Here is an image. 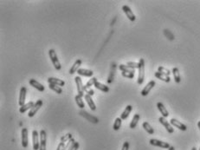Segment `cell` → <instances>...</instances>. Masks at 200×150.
Here are the masks:
<instances>
[{"instance_id":"6da1fadb","label":"cell","mask_w":200,"mask_h":150,"mask_svg":"<svg viewBox=\"0 0 200 150\" xmlns=\"http://www.w3.org/2000/svg\"><path fill=\"white\" fill-rule=\"evenodd\" d=\"M49 56H50V58L51 59L53 66L55 67V69L56 70H60L62 69V65L60 63V61L58 59V57H57V55H56V51L54 49H50L49 51Z\"/></svg>"},{"instance_id":"7a4b0ae2","label":"cell","mask_w":200,"mask_h":150,"mask_svg":"<svg viewBox=\"0 0 200 150\" xmlns=\"http://www.w3.org/2000/svg\"><path fill=\"white\" fill-rule=\"evenodd\" d=\"M140 67H139V75H138V80L137 83L138 84H142L145 79V60L143 58L140 59Z\"/></svg>"},{"instance_id":"3957f363","label":"cell","mask_w":200,"mask_h":150,"mask_svg":"<svg viewBox=\"0 0 200 150\" xmlns=\"http://www.w3.org/2000/svg\"><path fill=\"white\" fill-rule=\"evenodd\" d=\"M74 80H75V83H76V87H77L78 96L83 97V96H85V92H84V90H83L84 85H83V83H82V78H81L79 75H77V76L74 78Z\"/></svg>"},{"instance_id":"277c9868","label":"cell","mask_w":200,"mask_h":150,"mask_svg":"<svg viewBox=\"0 0 200 150\" xmlns=\"http://www.w3.org/2000/svg\"><path fill=\"white\" fill-rule=\"evenodd\" d=\"M40 134H38L37 130L32 131V142H33V149L39 150L40 148Z\"/></svg>"},{"instance_id":"5b68a950","label":"cell","mask_w":200,"mask_h":150,"mask_svg":"<svg viewBox=\"0 0 200 150\" xmlns=\"http://www.w3.org/2000/svg\"><path fill=\"white\" fill-rule=\"evenodd\" d=\"M43 104H44V103H43L42 100H37V102L35 103L34 106L32 107V109L30 110V112L28 114V116H29V117H33V116L37 114V111L42 108Z\"/></svg>"},{"instance_id":"8992f818","label":"cell","mask_w":200,"mask_h":150,"mask_svg":"<svg viewBox=\"0 0 200 150\" xmlns=\"http://www.w3.org/2000/svg\"><path fill=\"white\" fill-rule=\"evenodd\" d=\"M149 142L151 145L153 146H155V147H159V148H169L171 146L170 144L168 142H165L162 141H159V140H157V139H151L149 141Z\"/></svg>"},{"instance_id":"52a82bcc","label":"cell","mask_w":200,"mask_h":150,"mask_svg":"<svg viewBox=\"0 0 200 150\" xmlns=\"http://www.w3.org/2000/svg\"><path fill=\"white\" fill-rule=\"evenodd\" d=\"M122 11H124V13L126 14L127 18H128L130 21L134 22V21L136 20V17H135L134 13L133 12V11L131 10V8L129 7L128 5H123V6H122Z\"/></svg>"},{"instance_id":"ba28073f","label":"cell","mask_w":200,"mask_h":150,"mask_svg":"<svg viewBox=\"0 0 200 150\" xmlns=\"http://www.w3.org/2000/svg\"><path fill=\"white\" fill-rule=\"evenodd\" d=\"M159 121L163 125L164 127H165V128L166 129V131H167L169 134H172V133L174 132V129L172 128L171 124L169 121H167L165 117H163V116L159 117Z\"/></svg>"},{"instance_id":"9c48e42d","label":"cell","mask_w":200,"mask_h":150,"mask_svg":"<svg viewBox=\"0 0 200 150\" xmlns=\"http://www.w3.org/2000/svg\"><path fill=\"white\" fill-rule=\"evenodd\" d=\"M46 142H47V134L46 131L42 129L40 131V148L39 150H46Z\"/></svg>"},{"instance_id":"30bf717a","label":"cell","mask_w":200,"mask_h":150,"mask_svg":"<svg viewBox=\"0 0 200 150\" xmlns=\"http://www.w3.org/2000/svg\"><path fill=\"white\" fill-rule=\"evenodd\" d=\"M155 81H153V80L150 81V82L145 86V88L142 90V91H141V96H147L149 93H150V91L152 90V89L155 86Z\"/></svg>"},{"instance_id":"8fae6325","label":"cell","mask_w":200,"mask_h":150,"mask_svg":"<svg viewBox=\"0 0 200 150\" xmlns=\"http://www.w3.org/2000/svg\"><path fill=\"white\" fill-rule=\"evenodd\" d=\"M22 146L26 148L28 147V144H29V136H28V129L25 128H22Z\"/></svg>"},{"instance_id":"7c38bea8","label":"cell","mask_w":200,"mask_h":150,"mask_svg":"<svg viewBox=\"0 0 200 150\" xmlns=\"http://www.w3.org/2000/svg\"><path fill=\"white\" fill-rule=\"evenodd\" d=\"M26 93L27 90L25 87H22L20 89V93H19V100H18V104L20 107H22L25 104V99H26Z\"/></svg>"},{"instance_id":"4fadbf2b","label":"cell","mask_w":200,"mask_h":150,"mask_svg":"<svg viewBox=\"0 0 200 150\" xmlns=\"http://www.w3.org/2000/svg\"><path fill=\"white\" fill-rule=\"evenodd\" d=\"M171 124L172 125V126H174V127H176V128H178V129H180V130H182V131H185L186 129H187V127L185 126L184 123H182L181 121H179L177 119H174V118H172V119H171L170 121Z\"/></svg>"},{"instance_id":"5bb4252c","label":"cell","mask_w":200,"mask_h":150,"mask_svg":"<svg viewBox=\"0 0 200 150\" xmlns=\"http://www.w3.org/2000/svg\"><path fill=\"white\" fill-rule=\"evenodd\" d=\"M29 83H30V86H32L33 88L37 89L38 91H40V92H44V86L43 84H41L40 83H38L37 80H35V79H30V81H29Z\"/></svg>"},{"instance_id":"9a60e30c","label":"cell","mask_w":200,"mask_h":150,"mask_svg":"<svg viewBox=\"0 0 200 150\" xmlns=\"http://www.w3.org/2000/svg\"><path fill=\"white\" fill-rule=\"evenodd\" d=\"M78 75H82V76H86V77H93L94 75V71L91 69H79V70L77 71Z\"/></svg>"},{"instance_id":"2e32d148","label":"cell","mask_w":200,"mask_h":150,"mask_svg":"<svg viewBox=\"0 0 200 150\" xmlns=\"http://www.w3.org/2000/svg\"><path fill=\"white\" fill-rule=\"evenodd\" d=\"M48 83L49 84H55V85H57L60 87H62L65 84V82L63 80H61L59 78H56V77H49Z\"/></svg>"},{"instance_id":"e0dca14e","label":"cell","mask_w":200,"mask_h":150,"mask_svg":"<svg viewBox=\"0 0 200 150\" xmlns=\"http://www.w3.org/2000/svg\"><path fill=\"white\" fill-rule=\"evenodd\" d=\"M82 61L81 59H77V60L75 61L74 63V64H73V66L69 69V74L73 75L75 72H77L79 70V69H80V66L82 65Z\"/></svg>"},{"instance_id":"ac0fdd59","label":"cell","mask_w":200,"mask_h":150,"mask_svg":"<svg viewBox=\"0 0 200 150\" xmlns=\"http://www.w3.org/2000/svg\"><path fill=\"white\" fill-rule=\"evenodd\" d=\"M157 108H158V109L159 110V112L161 113V115H162L163 117H165V118L168 117L169 112L167 111V109H165V105H164L162 103H157Z\"/></svg>"},{"instance_id":"d6986e66","label":"cell","mask_w":200,"mask_h":150,"mask_svg":"<svg viewBox=\"0 0 200 150\" xmlns=\"http://www.w3.org/2000/svg\"><path fill=\"white\" fill-rule=\"evenodd\" d=\"M84 98H85V100H86V102H87L89 107L90 108V109L93 110V111H95V110L96 109V106H95V103H94L92 97H91L90 96H89V95H85Z\"/></svg>"},{"instance_id":"ffe728a7","label":"cell","mask_w":200,"mask_h":150,"mask_svg":"<svg viewBox=\"0 0 200 150\" xmlns=\"http://www.w3.org/2000/svg\"><path fill=\"white\" fill-rule=\"evenodd\" d=\"M133 110V107L131 105H127L126 107V109H124V111L121 113V115H120V118H121V120H126V118L129 116V115H130V113L131 111Z\"/></svg>"},{"instance_id":"44dd1931","label":"cell","mask_w":200,"mask_h":150,"mask_svg":"<svg viewBox=\"0 0 200 150\" xmlns=\"http://www.w3.org/2000/svg\"><path fill=\"white\" fill-rule=\"evenodd\" d=\"M34 104H35V103H34L32 101H30L29 103H25L23 106L20 107V109H19V112L21 113V114H24L27 110H29V109L30 110V109H32V107L34 106Z\"/></svg>"},{"instance_id":"7402d4cb","label":"cell","mask_w":200,"mask_h":150,"mask_svg":"<svg viewBox=\"0 0 200 150\" xmlns=\"http://www.w3.org/2000/svg\"><path fill=\"white\" fill-rule=\"evenodd\" d=\"M154 75H155V77H157L158 79H159V80H161V81H164V82H165V83H170L171 78L170 76H168V75L162 74V73H160V72H159V71L155 72Z\"/></svg>"},{"instance_id":"603a6c76","label":"cell","mask_w":200,"mask_h":150,"mask_svg":"<svg viewBox=\"0 0 200 150\" xmlns=\"http://www.w3.org/2000/svg\"><path fill=\"white\" fill-rule=\"evenodd\" d=\"M140 118H141V115H140L139 114H135V115H133L132 121L130 122V125H129L130 128H136V126H137V124H138V122H139V121H140Z\"/></svg>"},{"instance_id":"cb8c5ba5","label":"cell","mask_w":200,"mask_h":150,"mask_svg":"<svg viewBox=\"0 0 200 150\" xmlns=\"http://www.w3.org/2000/svg\"><path fill=\"white\" fill-rule=\"evenodd\" d=\"M95 87L96 88L97 90H101V91L105 92V93H108V92L109 91V88H108L107 85L99 83V82H96V83H95Z\"/></svg>"},{"instance_id":"d4e9b609","label":"cell","mask_w":200,"mask_h":150,"mask_svg":"<svg viewBox=\"0 0 200 150\" xmlns=\"http://www.w3.org/2000/svg\"><path fill=\"white\" fill-rule=\"evenodd\" d=\"M142 127L148 133L149 135H153L154 134V129L153 128V127L149 124L147 121H145V122H143V124H142Z\"/></svg>"},{"instance_id":"484cf974","label":"cell","mask_w":200,"mask_h":150,"mask_svg":"<svg viewBox=\"0 0 200 150\" xmlns=\"http://www.w3.org/2000/svg\"><path fill=\"white\" fill-rule=\"evenodd\" d=\"M172 74L174 76V80H175V83H179L181 81V78H180V75H179V70H178V68H173L172 69Z\"/></svg>"},{"instance_id":"4316f807","label":"cell","mask_w":200,"mask_h":150,"mask_svg":"<svg viewBox=\"0 0 200 150\" xmlns=\"http://www.w3.org/2000/svg\"><path fill=\"white\" fill-rule=\"evenodd\" d=\"M74 100H75V103H76L77 106H78L80 109H84V108H85V103H84V102H83V100H82V96H80L77 95V96H75Z\"/></svg>"},{"instance_id":"83f0119b","label":"cell","mask_w":200,"mask_h":150,"mask_svg":"<svg viewBox=\"0 0 200 150\" xmlns=\"http://www.w3.org/2000/svg\"><path fill=\"white\" fill-rule=\"evenodd\" d=\"M121 122H122L121 118L120 117H117L115 119V121H114V126H113L114 130H115V131L119 130L120 128V127H121Z\"/></svg>"},{"instance_id":"f1b7e54d","label":"cell","mask_w":200,"mask_h":150,"mask_svg":"<svg viewBox=\"0 0 200 150\" xmlns=\"http://www.w3.org/2000/svg\"><path fill=\"white\" fill-rule=\"evenodd\" d=\"M49 87H50V90L55 91V92L57 93V94H62V88H61L60 86L55 85V84H50Z\"/></svg>"},{"instance_id":"f546056e","label":"cell","mask_w":200,"mask_h":150,"mask_svg":"<svg viewBox=\"0 0 200 150\" xmlns=\"http://www.w3.org/2000/svg\"><path fill=\"white\" fill-rule=\"evenodd\" d=\"M71 139H73V135H72V134L68 133V134H66L65 135H63V136L61 137V142H69Z\"/></svg>"},{"instance_id":"4dcf8cb0","label":"cell","mask_w":200,"mask_h":150,"mask_svg":"<svg viewBox=\"0 0 200 150\" xmlns=\"http://www.w3.org/2000/svg\"><path fill=\"white\" fill-rule=\"evenodd\" d=\"M119 68L121 70V72H133V73H135L134 69H132L131 68L127 67L126 65H124V64H120Z\"/></svg>"},{"instance_id":"1f68e13d","label":"cell","mask_w":200,"mask_h":150,"mask_svg":"<svg viewBox=\"0 0 200 150\" xmlns=\"http://www.w3.org/2000/svg\"><path fill=\"white\" fill-rule=\"evenodd\" d=\"M114 73H115V67L113 66L111 71H110V74H109V76H108V83H113V81H114Z\"/></svg>"},{"instance_id":"d6a6232c","label":"cell","mask_w":200,"mask_h":150,"mask_svg":"<svg viewBox=\"0 0 200 150\" xmlns=\"http://www.w3.org/2000/svg\"><path fill=\"white\" fill-rule=\"evenodd\" d=\"M158 71L160 72V73H162V74L168 75V76H169L171 74L170 70H169L168 69H166V68L163 67V66H159V67L158 68Z\"/></svg>"},{"instance_id":"836d02e7","label":"cell","mask_w":200,"mask_h":150,"mask_svg":"<svg viewBox=\"0 0 200 150\" xmlns=\"http://www.w3.org/2000/svg\"><path fill=\"white\" fill-rule=\"evenodd\" d=\"M126 66L131 68L132 69H139L140 63H135V62H127L126 63Z\"/></svg>"},{"instance_id":"e575fe53","label":"cell","mask_w":200,"mask_h":150,"mask_svg":"<svg viewBox=\"0 0 200 150\" xmlns=\"http://www.w3.org/2000/svg\"><path fill=\"white\" fill-rule=\"evenodd\" d=\"M96 82H98V81H97L96 77H92V78H90L89 81H88V83L85 84V86H86V87H88V88H91L93 85L95 86V84Z\"/></svg>"},{"instance_id":"d590c367","label":"cell","mask_w":200,"mask_h":150,"mask_svg":"<svg viewBox=\"0 0 200 150\" xmlns=\"http://www.w3.org/2000/svg\"><path fill=\"white\" fill-rule=\"evenodd\" d=\"M83 90H84V92H86V95H89L90 96H93L95 95V91L93 90V89L88 88V87H86L85 85H84V87H83Z\"/></svg>"},{"instance_id":"8d00e7d4","label":"cell","mask_w":200,"mask_h":150,"mask_svg":"<svg viewBox=\"0 0 200 150\" xmlns=\"http://www.w3.org/2000/svg\"><path fill=\"white\" fill-rule=\"evenodd\" d=\"M121 75L123 77H126L128 79H133L134 77V73L133 72H121Z\"/></svg>"},{"instance_id":"74e56055","label":"cell","mask_w":200,"mask_h":150,"mask_svg":"<svg viewBox=\"0 0 200 150\" xmlns=\"http://www.w3.org/2000/svg\"><path fill=\"white\" fill-rule=\"evenodd\" d=\"M164 33H165V35L168 38V39H170V40H173L174 39V37H173V35L171 33L170 31H168L167 30H164Z\"/></svg>"},{"instance_id":"f35d334b","label":"cell","mask_w":200,"mask_h":150,"mask_svg":"<svg viewBox=\"0 0 200 150\" xmlns=\"http://www.w3.org/2000/svg\"><path fill=\"white\" fill-rule=\"evenodd\" d=\"M79 147H80V144H79V142H75L74 145H73V147H72V148H70L69 150H78L79 149Z\"/></svg>"},{"instance_id":"ab89813d","label":"cell","mask_w":200,"mask_h":150,"mask_svg":"<svg viewBox=\"0 0 200 150\" xmlns=\"http://www.w3.org/2000/svg\"><path fill=\"white\" fill-rule=\"evenodd\" d=\"M128 149H129V142H126L123 143V146H122L121 150H128Z\"/></svg>"},{"instance_id":"60d3db41","label":"cell","mask_w":200,"mask_h":150,"mask_svg":"<svg viewBox=\"0 0 200 150\" xmlns=\"http://www.w3.org/2000/svg\"><path fill=\"white\" fill-rule=\"evenodd\" d=\"M64 148H65V144L63 142H60L56 150H64Z\"/></svg>"},{"instance_id":"b9f144b4","label":"cell","mask_w":200,"mask_h":150,"mask_svg":"<svg viewBox=\"0 0 200 150\" xmlns=\"http://www.w3.org/2000/svg\"><path fill=\"white\" fill-rule=\"evenodd\" d=\"M168 150H175V148H174V147H172V146H171L170 148H168Z\"/></svg>"},{"instance_id":"7bdbcfd3","label":"cell","mask_w":200,"mask_h":150,"mask_svg":"<svg viewBox=\"0 0 200 150\" xmlns=\"http://www.w3.org/2000/svg\"><path fill=\"white\" fill-rule=\"evenodd\" d=\"M198 128H199L200 130V121H198Z\"/></svg>"},{"instance_id":"ee69618b","label":"cell","mask_w":200,"mask_h":150,"mask_svg":"<svg viewBox=\"0 0 200 150\" xmlns=\"http://www.w3.org/2000/svg\"><path fill=\"white\" fill-rule=\"evenodd\" d=\"M192 150H197V148H196L195 147H193L192 148Z\"/></svg>"},{"instance_id":"f6af8a7d","label":"cell","mask_w":200,"mask_h":150,"mask_svg":"<svg viewBox=\"0 0 200 150\" xmlns=\"http://www.w3.org/2000/svg\"><path fill=\"white\" fill-rule=\"evenodd\" d=\"M198 150H200V148H199V149H198Z\"/></svg>"}]
</instances>
